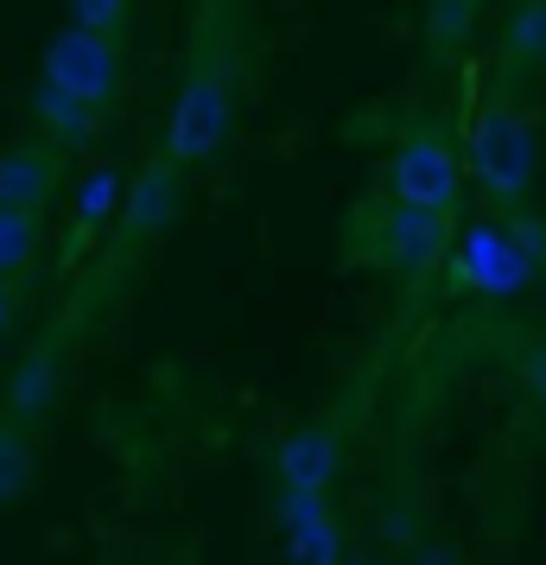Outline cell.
Segmentation results:
<instances>
[{"label":"cell","mask_w":546,"mask_h":565,"mask_svg":"<svg viewBox=\"0 0 546 565\" xmlns=\"http://www.w3.org/2000/svg\"><path fill=\"white\" fill-rule=\"evenodd\" d=\"M458 166L477 172V184H483L490 204H502V210L527 204V198H534V179H540V128H534V115H527L515 96L477 103Z\"/></svg>","instance_id":"1"},{"label":"cell","mask_w":546,"mask_h":565,"mask_svg":"<svg viewBox=\"0 0 546 565\" xmlns=\"http://www.w3.org/2000/svg\"><path fill=\"white\" fill-rule=\"evenodd\" d=\"M451 274L464 292L477 299H515L540 280V242L527 223H508V216H490V223H470L458 235V260Z\"/></svg>","instance_id":"2"},{"label":"cell","mask_w":546,"mask_h":565,"mask_svg":"<svg viewBox=\"0 0 546 565\" xmlns=\"http://www.w3.org/2000/svg\"><path fill=\"white\" fill-rule=\"evenodd\" d=\"M229 134H235V83H229V71H223V64H197V71L184 77L179 103H172L159 159L179 166V172H191V166H204V159L223 153Z\"/></svg>","instance_id":"3"},{"label":"cell","mask_w":546,"mask_h":565,"mask_svg":"<svg viewBox=\"0 0 546 565\" xmlns=\"http://www.w3.org/2000/svg\"><path fill=\"white\" fill-rule=\"evenodd\" d=\"M121 77H128L121 71V45L103 39V32H83V26L52 32V45L39 57V83H52L57 96L96 108V115L121 96Z\"/></svg>","instance_id":"4"},{"label":"cell","mask_w":546,"mask_h":565,"mask_svg":"<svg viewBox=\"0 0 546 565\" xmlns=\"http://www.w3.org/2000/svg\"><path fill=\"white\" fill-rule=\"evenodd\" d=\"M458 191H464V166L451 153V140L432 128L407 134L388 159V198L400 210H432V216H451L458 204Z\"/></svg>","instance_id":"5"},{"label":"cell","mask_w":546,"mask_h":565,"mask_svg":"<svg viewBox=\"0 0 546 565\" xmlns=\"http://www.w3.org/2000/svg\"><path fill=\"white\" fill-rule=\"evenodd\" d=\"M184 210V172L179 166H165V159H153V166H140L128 179V191H121V242H153L159 230H172Z\"/></svg>","instance_id":"6"},{"label":"cell","mask_w":546,"mask_h":565,"mask_svg":"<svg viewBox=\"0 0 546 565\" xmlns=\"http://www.w3.org/2000/svg\"><path fill=\"white\" fill-rule=\"evenodd\" d=\"M57 153L45 140H13V147H0V204L7 210H26V216H45L57 198Z\"/></svg>","instance_id":"7"},{"label":"cell","mask_w":546,"mask_h":565,"mask_svg":"<svg viewBox=\"0 0 546 565\" xmlns=\"http://www.w3.org/2000/svg\"><path fill=\"white\" fill-rule=\"evenodd\" d=\"M445 248H451V216H432V210L394 204L382 216V235H375V255L388 260V267H400V274H426Z\"/></svg>","instance_id":"8"},{"label":"cell","mask_w":546,"mask_h":565,"mask_svg":"<svg viewBox=\"0 0 546 565\" xmlns=\"http://www.w3.org/2000/svg\"><path fill=\"white\" fill-rule=\"evenodd\" d=\"M343 463V445L331 426H299V433L280 438V451H274V470H280V489H299V495H324L331 477H338Z\"/></svg>","instance_id":"9"},{"label":"cell","mask_w":546,"mask_h":565,"mask_svg":"<svg viewBox=\"0 0 546 565\" xmlns=\"http://www.w3.org/2000/svg\"><path fill=\"white\" fill-rule=\"evenodd\" d=\"M280 527H287L292 565H338V521L324 509V495H280Z\"/></svg>","instance_id":"10"},{"label":"cell","mask_w":546,"mask_h":565,"mask_svg":"<svg viewBox=\"0 0 546 565\" xmlns=\"http://www.w3.org/2000/svg\"><path fill=\"white\" fill-rule=\"evenodd\" d=\"M32 128H39V140L52 153H77V147H89L103 134V115L71 103V96H57L52 83H32Z\"/></svg>","instance_id":"11"},{"label":"cell","mask_w":546,"mask_h":565,"mask_svg":"<svg viewBox=\"0 0 546 565\" xmlns=\"http://www.w3.org/2000/svg\"><path fill=\"white\" fill-rule=\"evenodd\" d=\"M502 64L515 77H534L546 64V0H515L502 26Z\"/></svg>","instance_id":"12"},{"label":"cell","mask_w":546,"mask_h":565,"mask_svg":"<svg viewBox=\"0 0 546 565\" xmlns=\"http://www.w3.org/2000/svg\"><path fill=\"white\" fill-rule=\"evenodd\" d=\"M52 401H57V356H52V350H32V356H20V369L7 375V413L26 426V419H39Z\"/></svg>","instance_id":"13"},{"label":"cell","mask_w":546,"mask_h":565,"mask_svg":"<svg viewBox=\"0 0 546 565\" xmlns=\"http://www.w3.org/2000/svg\"><path fill=\"white\" fill-rule=\"evenodd\" d=\"M45 248V216H26V210L0 204V286H13Z\"/></svg>","instance_id":"14"},{"label":"cell","mask_w":546,"mask_h":565,"mask_svg":"<svg viewBox=\"0 0 546 565\" xmlns=\"http://www.w3.org/2000/svg\"><path fill=\"white\" fill-rule=\"evenodd\" d=\"M115 210H121V166H89L77 184V230L96 235L115 223Z\"/></svg>","instance_id":"15"},{"label":"cell","mask_w":546,"mask_h":565,"mask_svg":"<svg viewBox=\"0 0 546 565\" xmlns=\"http://www.w3.org/2000/svg\"><path fill=\"white\" fill-rule=\"evenodd\" d=\"M32 463H39V458H32L26 426H0V509L32 483Z\"/></svg>","instance_id":"16"},{"label":"cell","mask_w":546,"mask_h":565,"mask_svg":"<svg viewBox=\"0 0 546 565\" xmlns=\"http://www.w3.org/2000/svg\"><path fill=\"white\" fill-rule=\"evenodd\" d=\"M71 7V26L83 32H103V39H128V13H133V0H64Z\"/></svg>","instance_id":"17"},{"label":"cell","mask_w":546,"mask_h":565,"mask_svg":"<svg viewBox=\"0 0 546 565\" xmlns=\"http://www.w3.org/2000/svg\"><path fill=\"white\" fill-rule=\"evenodd\" d=\"M521 375H527V387H534V401H540V413H546V350H527V356H521Z\"/></svg>","instance_id":"18"},{"label":"cell","mask_w":546,"mask_h":565,"mask_svg":"<svg viewBox=\"0 0 546 565\" xmlns=\"http://www.w3.org/2000/svg\"><path fill=\"white\" fill-rule=\"evenodd\" d=\"M13 331V286H0V337Z\"/></svg>","instance_id":"19"}]
</instances>
